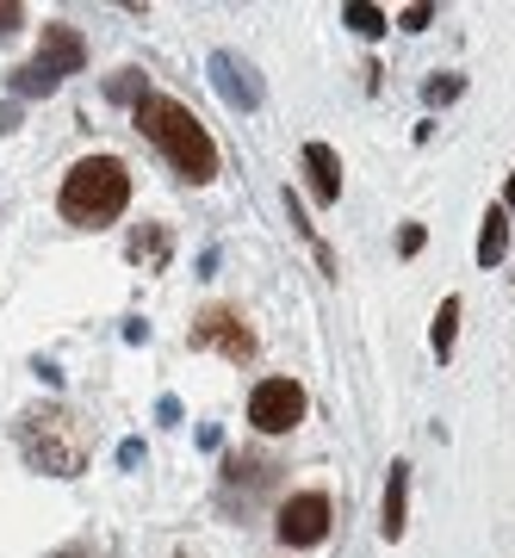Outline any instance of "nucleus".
Returning <instances> with one entry per match:
<instances>
[{"label": "nucleus", "mask_w": 515, "mask_h": 558, "mask_svg": "<svg viewBox=\"0 0 515 558\" xmlns=\"http://www.w3.org/2000/svg\"><path fill=\"white\" fill-rule=\"evenodd\" d=\"M7 131H20V100L0 106V137H7Z\"/></svg>", "instance_id": "19"}, {"label": "nucleus", "mask_w": 515, "mask_h": 558, "mask_svg": "<svg viewBox=\"0 0 515 558\" xmlns=\"http://www.w3.org/2000/svg\"><path fill=\"white\" fill-rule=\"evenodd\" d=\"M249 422H255L261 435H292L298 422H304V391L292 379H261L249 391Z\"/></svg>", "instance_id": "6"}, {"label": "nucleus", "mask_w": 515, "mask_h": 558, "mask_svg": "<svg viewBox=\"0 0 515 558\" xmlns=\"http://www.w3.org/2000/svg\"><path fill=\"white\" fill-rule=\"evenodd\" d=\"M106 94H112V100H131V106H137L143 94H149V87H143V75H137V69H119V75L106 81Z\"/></svg>", "instance_id": "14"}, {"label": "nucleus", "mask_w": 515, "mask_h": 558, "mask_svg": "<svg viewBox=\"0 0 515 558\" xmlns=\"http://www.w3.org/2000/svg\"><path fill=\"white\" fill-rule=\"evenodd\" d=\"M503 211H515V174H510V193H503Z\"/></svg>", "instance_id": "21"}, {"label": "nucleus", "mask_w": 515, "mask_h": 558, "mask_svg": "<svg viewBox=\"0 0 515 558\" xmlns=\"http://www.w3.org/2000/svg\"><path fill=\"white\" fill-rule=\"evenodd\" d=\"M131 119H137V131L168 156V168H175L187 186L218 180V143H212V131H205L180 100H168V94H143V100L131 106Z\"/></svg>", "instance_id": "1"}, {"label": "nucleus", "mask_w": 515, "mask_h": 558, "mask_svg": "<svg viewBox=\"0 0 515 558\" xmlns=\"http://www.w3.org/2000/svg\"><path fill=\"white\" fill-rule=\"evenodd\" d=\"M20 447L50 478H81L87 459H94V428L75 410H62V403H38V410L20 416Z\"/></svg>", "instance_id": "2"}, {"label": "nucleus", "mask_w": 515, "mask_h": 558, "mask_svg": "<svg viewBox=\"0 0 515 558\" xmlns=\"http://www.w3.org/2000/svg\"><path fill=\"white\" fill-rule=\"evenodd\" d=\"M459 87H466L459 75H435L429 87H422V100H429V106H447V100H459Z\"/></svg>", "instance_id": "16"}, {"label": "nucleus", "mask_w": 515, "mask_h": 558, "mask_svg": "<svg viewBox=\"0 0 515 558\" xmlns=\"http://www.w3.org/2000/svg\"><path fill=\"white\" fill-rule=\"evenodd\" d=\"M274 534L286 539V546H323V539H330V497H323V490H298V497H286L279 502Z\"/></svg>", "instance_id": "7"}, {"label": "nucleus", "mask_w": 515, "mask_h": 558, "mask_svg": "<svg viewBox=\"0 0 515 558\" xmlns=\"http://www.w3.org/2000/svg\"><path fill=\"white\" fill-rule=\"evenodd\" d=\"M503 255H510V211L496 205V211H484V223H478V267H496Z\"/></svg>", "instance_id": "11"}, {"label": "nucleus", "mask_w": 515, "mask_h": 558, "mask_svg": "<svg viewBox=\"0 0 515 558\" xmlns=\"http://www.w3.org/2000/svg\"><path fill=\"white\" fill-rule=\"evenodd\" d=\"M25 25V7H13V0H0V38H7V32H20Z\"/></svg>", "instance_id": "17"}, {"label": "nucleus", "mask_w": 515, "mask_h": 558, "mask_svg": "<svg viewBox=\"0 0 515 558\" xmlns=\"http://www.w3.org/2000/svg\"><path fill=\"white\" fill-rule=\"evenodd\" d=\"M168 255V236H161V230H137V236H131V260H161Z\"/></svg>", "instance_id": "15"}, {"label": "nucleus", "mask_w": 515, "mask_h": 558, "mask_svg": "<svg viewBox=\"0 0 515 558\" xmlns=\"http://www.w3.org/2000/svg\"><path fill=\"white\" fill-rule=\"evenodd\" d=\"M212 87L224 94L230 112H255L261 106V81H255V69H249L237 50H218V57H212Z\"/></svg>", "instance_id": "8"}, {"label": "nucleus", "mask_w": 515, "mask_h": 558, "mask_svg": "<svg viewBox=\"0 0 515 558\" xmlns=\"http://www.w3.org/2000/svg\"><path fill=\"white\" fill-rule=\"evenodd\" d=\"M187 341L193 348H218L224 360H255V329H249V317L242 311H230V304H212V311H199V323L187 329Z\"/></svg>", "instance_id": "5"}, {"label": "nucleus", "mask_w": 515, "mask_h": 558, "mask_svg": "<svg viewBox=\"0 0 515 558\" xmlns=\"http://www.w3.org/2000/svg\"><path fill=\"white\" fill-rule=\"evenodd\" d=\"M410 465L397 459L392 465V478H385V509H379V534L385 539H404V527H410Z\"/></svg>", "instance_id": "10"}, {"label": "nucleus", "mask_w": 515, "mask_h": 558, "mask_svg": "<svg viewBox=\"0 0 515 558\" xmlns=\"http://www.w3.org/2000/svg\"><path fill=\"white\" fill-rule=\"evenodd\" d=\"M62 218L81 223V230H99L112 223L131 205V168L119 156H81L69 174H62Z\"/></svg>", "instance_id": "3"}, {"label": "nucleus", "mask_w": 515, "mask_h": 558, "mask_svg": "<svg viewBox=\"0 0 515 558\" xmlns=\"http://www.w3.org/2000/svg\"><path fill=\"white\" fill-rule=\"evenodd\" d=\"M429 20H435L429 7H404V20H397V25H404V32H422V25H429Z\"/></svg>", "instance_id": "18"}, {"label": "nucleus", "mask_w": 515, "mask_h": 558, "mask_svg": "<svg viewBox=\"0 0 515 558\" xmlns=\"http://www.w3.org/2000/svg\"><path fill=\"white\" fill-rule=\"evenodd\" d=\"M454 329H459V299H441L435 329H429V341H435V354H441V360L454 354Z\"/></svg>", "instance_id": "12"}, {"label": "nucleus", "mask_w": 515, "mask_h": 558, "mask_svg": "<svg viewBox=\"0 0 515 558\" xmlns=\"http://www.w3.org/2000/svg\"><path fill=\"white\" fill-rule=\"evenodd\" d=\"M57 558H99V553H94V546H62Z\"/></svg>", "instance_id": "20"}, {"label": "nucleus", "mask_w": 515, "mask_h": 558, "mask_svg": "<svg viewBox=\"0 0 515 558\" xmlns=\"http://www.w3.org/2000/svg\"><path fill=\"white\" fill-rule=\"evenodd\" d=\"M81 62H87V38H81L75 25L50 20L38 38V57L20 62L13 75H7V87H13V100H38V94H57L69 75H81Z\"/></svg>", "instance_id": "4"}, {"label": "nucleus", "mask_w": 515, "mask_h": 558, "mask_svg": "<svg viewBox=\"0 0 515 558\" xmlns=\"http://www.w3.org/2000/svg\"><path fill=\"white\" fill-rule=\"evenodd\" d=\"M342 20L355 25L360 38H379V32H385V13H379V7H367V0H348V7H342Z\"/></svg>", "instance_id": "13"}, {"label": "nucleus", "mask_w": 515, "mask_h": 558, "mask_svg": "<svg viewBox=\"0 0 515 558\" xmlns=\"http://www.w3.org/2000/svg\"><path fill=\"white\" fill-rule=\"evenodd\" d=\"M304 174H311V199L318 205L342 199V156L330 143H304Z\"/></svg>", "instance_id": "9"}]
</instances>
